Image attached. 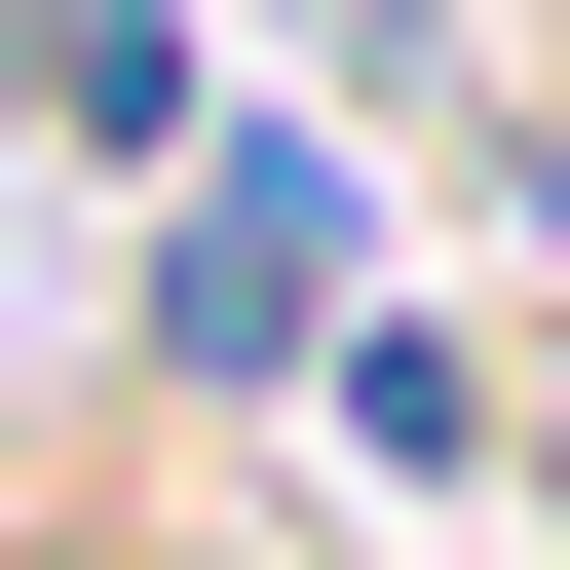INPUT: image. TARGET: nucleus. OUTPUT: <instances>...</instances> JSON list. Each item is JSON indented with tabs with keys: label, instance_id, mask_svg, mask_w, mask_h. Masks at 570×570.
<instances>
[]
</instances>
